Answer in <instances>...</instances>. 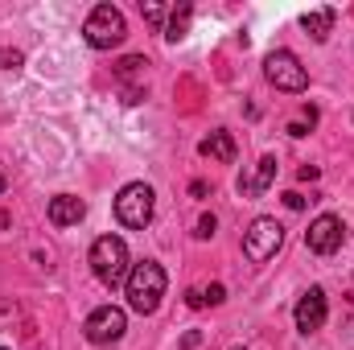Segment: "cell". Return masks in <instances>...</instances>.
Masks as SVG:
<instances>
[{"mask_svg": "<svg viewBox=\"0 0 354 350\" xmlns=\"http://www.w3.org/2000/svg\"><path fill=\"white\" fill-rule=\"evenodd\" d=\"M235 350H243V347H235Z\"/></svg>", "mask_w": 354, "mask_h": 350, "instance_id": "22", "label": "cell"}, {"mask_svg": "<svg viewBox=\"0 0 354 350\" xmlns=\"http://www.w3.org/2000/svg\"><path fill=\"white\" fill-rule=\"evenodd\" d=\"M124 330H128V317H124V309H120V305H99V309L87 317V326H83L87 342H95V347L120 342V338H124Z\"/></svg>", "mask_w": 354, "mask_h": 350, "instance_id": "7", "label": "cell"}, {"mask_svg": "<svg viewBox=\"0 0 354 350\" xmlns=\"http://www.w3.org/2000/svg\"><path fill=\"white\" fill-rule=\"evenodd\" d=\"M153 185H145V181H132V185H124L120 190V198H115V219L124 223V227H132V231H145L149 223H153Z\"/></svg>", "mask_w": 354, "mask_h": 350, "instance_id": "4", "label": "cell"}, {"mask_svg": "<svg viewBox=\"0 0 354 350\" xmlns=\"http://www.w3.org/2000/svg\"><path fill=\"white\" fill-rule=\"evenodd\" d=\"M342 239H346V227H342L338 214H317V219L309 223V231H305V243H309V252H317V256H334V252L342 248Z\"/></svg>", "mask_w": 354, "mask_h": 350, "instance_id": "8", "label": "cell"}, {"mask_svg": "<svg viewBox=\"0 0 354 350\" xmlns=\"http://www.w3.org/2000/svg\"><path fill=\"white\" fill-rule=\"evenodd\" d=\"M334 8H313V12H305L301 17V25H305V33L313 37V42H326L330 37V29H334Z\"/></svg>", "mask_w": 354, "mask_h": 350, "instance_id": "13", "label": "cell"}, {"mask_svg": "<svg viewBox=\"0 0 354 350\" xmlns=\"http://www.w3.org/2000/svg\"><path fill=\"white\" fill-rule=\"evenodd\" d=\"M198 297H202V305H223V284H210V288H198Z\"/></svg>", "mask_w": 354, "mask_h": 350, "instance_id": "17", "label": "cell"}, {"mask_svg": "<svg viewBox=\"0 0 354 350\" xmlns=\"http://www.w3.org/2000/svg\"><path fill=\"white\" fill-rule=\"evenodd\" d=\"M284 206H288V210H301V206H305V198H301V194H284Z\"/></svg>", "mask_w": 354, "mask_h": 350, "instance_id": "20", "label": "cell"}, {"mask_svg": "<svg viewBox=\"0 0 354 350\" xmlns=\"http://www.w3.org/2000/svg\"><path fill=\"white\" fill-rule=\"evenodd\" d=\"M83 214H87V202L75 198V194H58V198L50 202V223H54V227H75Z\"/></svg>", "mask_w": 354, "mask_h": 350, "instance_id": "11", "label": "cell"}, {"mask_svg": "<svg viewBox=\"0 0 354 350\" xmlns=\"http://www.w3.org/2000/svg\"><path fill=\"white\" fill-rule=\"evenodd\" d=\"M326 313H330V309H326V293H322V288H309V293L297 301V313H292V317H297V330H301V334H313V330L326 326Z\"/></svg>", "mask_w": 354, "mask_h": 350, "instance_id": "9", "label": "cell"}, {"mask_svg": "<svg viewBox=\"0 0 354 350\" xmlns=\"http://www.w3.org/2000/svg\"><path fill=\"white\" fill-rule=\"evenodd\" d=\"M272 181H276V157L268 153V157H260V161H256V174L239 177V194H243V198H260Z\"/></svg>", "mask_w": 354, "mask_h": 350, "instance_id": "10", "label": "cell"}, {"mask_svg": "<svg viewBox=\"0 0 354 350\" xmlns=\"http://www.w3.org/2000/svg\"><path fill=\"white\" fill-rule=\"evenodd\" d=\"M284 243V227L276 219H256L248 231H243V256L252 264H268Z\"/></svg>", "mask_w": 354, "mask_h": 350, "instance_id": "6", "label": "cell"}, {"mask_svg": "<svg viewBox=\"0 0 354 350\" xmlns=\"http://www.w3.org/2000/svg\"><path fill=\"white\" fill-rule=\"evenodd\" d=\"M214 227H218V223H214V214H202V219H198V231H194V235H198V239H210V235H214Z\"/></svg>", "mask_w": 354, "mask_h": 350, "instance_id": "18", "label": "cell"}, {"mask_svg": "<svg viewBox=\"0 0 354 350\" xmlns=\"http://www.w3.org/2000/svg\"><path fill=\"white\" fill-rule=\"evenodd\" d=\"M140 12H145V21H149V25H157V29H165V4H157V0H149V4H140Z\"/></svg>", "mask_w": 354, "mask_h": 350, "instance_id": "16", "label": "cell"}, {"mask_svg": "<svg viewBox=\"0 0 354 350\" xmlns=\"http://www.w3.org/2000/svg\"><path fill=\"white\" fill-rule=\"evenodd\" d=\"M83 37H87L91 50H111L128 37V25H124V12L115 4H95L83 25Z\"/></svg>", "mask_w": 354, "mask_h": 350, "instance_id": "3", "label": "cell"}, {"mask_svg": "<svg viewBox=\"0 0 354 350\" xmlns=\"http://www.w3.org/2000/svg\"><path fill=\"white\" fill-rule=\"evenodd\" d=\"M0 194H4V177H0Z\"/></svg>", "mask_w": 354, "mask_h": 350, "instance_id": "21", "label": "cell"}, {"mask_svg": "<svg viewBox=\"0 0 354 350\" xmlns=\"http://www.w3.org/2000/svg\"><path fill=\"white\" fill-rule=\"evenodd\" d=\"M165 268L157 260H140L132 264V272H128V305L136 309V313H157V305H161V297H165Z\"/></svg>", "mask_w": 354, "mask_h": 350, "instance_id": "1", "label": "cell"}, {"mask_svg": "<svg viewBox=\"0 0 354 350\" xmlns=\"http://www.w3.org/2000/svg\"><path fill=\"white\" fill-rule=\"evenodd\" d=\"M198 153H202V157H210V161H223V165H231V161H235V136L218 128V132H210V136L198 145Z\"/></svg>", "mask_w": 354, "mask_h": 350, "instance_id": "12", "label": "cell"}, {"mask_svg": "<svg viewBox=\"0 0 354 350\" xmlns=\"http://www.w3.org/2000/svg\"><path fill=\"white\" fill-rule=\"evenodd\" d=\"M145 66H149V62H145L140 54H132V58H124V62L115 66V75H120V79H132V75H145Z\"/></svg>", "mask_w": 354, "mask_h": 350, "instance_id": "15", "label": "cell"}, {"mask_svg": "<svg viewBox=\"0 0 354 350\" xmlns=\"http://www.w3.org/2000/svg\"><path fill=\"white\" fill-rule=\"evenodd\" d=\"M189 21H194V4L181 0L174 12H169V21H165V37H169V42H181V37L189 33Z\"/></svg>", "mask_w": 354, "mask_h": 350, "instance_id": "14", "label": "cell"}, {"mask_svg": "<svg viewBox=\"0 0 354 350\" xmlns=\"http://www.w3.org/2000/svg\"><path fill=\"white\" fill-rule=\"evenodd\" d=\"M21 66V50H0V71H17Z\"/></svg>", "mask_w": 354, "mask_h": 350, "instance_id": "19", "label": "cell"}, {"mask_svg": "<svg viewBox=\"0 0 354 350\" xmlns=\"http://www.w3.org/2000/svg\"><path fill=\"white\" fill-rule=\"evenodd\" d=\"M264 75L276 91H292L297 95V91L309 87V75H305V66H301V58L292 50H272L264 58Z\"/></svg>", "mask_w": 354, "mask_h": 350, "instance_id": "5", "label": "cell"}, {"mask_svg": "<svg viewBox=\"0 0 354 350\" xmlns=\"http://www.w3.org/2000/svg\"><path fill=\"white\" fill-rule=\"evenodd\" d=\"M91 272H95V280L99 284H107V288H120V284H128V243L120 239V235H99L95 243H91Z\"/></svg>", "mask_w": 354, "mask_h": 350, "instance_id": "2", "label": "cell"}, {"mask_svg": "<svg viewBox=\"0 0 354 350\" xmlns=\"http://www.w3.org/2000/svg\"><path fill=\"white\" fill-rule=\"evenodd\" d=\"M0 350H4V347H0Z\"/></svg>", "mask_w": 354, "mask_h": 350, "instance_id": "23", "label": "cell"}]
</instances>
